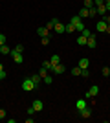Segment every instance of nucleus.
I'll return each instance as SVG.
<instances>
[{"mask_svg":"<svg viewBox=\"0 0 110 123\" xmlns=\"http://www.w3.org/2000/svg\"><path fill=\"white\" fill-rule=\"evenodd\" d=\"M22 88H24L26 92H31V90H35V88H37V85L31 81V77H26V79L22 81Z\"/></svg>","mask_w":110,"mask_h":123,"instance_id":"f257e3e1","label":"nucleus"},{"mask_svg":"<svg viewBox=\"0 0 110 123\" xmlns=\"http://www.w3.org/2000/svg\"><path fill=\"white\" fill-rule=\"evenodd\" d=\"M97 94H99V86H90L88 90H86V94H84V98H95V96H97Z\"/></svg>","mask_w":110,"mask_h":123,"instance_id":"f03ea898","label":"nucleus"},{"mask_svg":"<svg viewBox=\"0 0 110 123\" xmlns=\"http://www.w3.org/2000/svg\"><path fill=\"white\" fill-rule=\"evenodd\" d=\"M11 57H13V61H15L17 64H20V62L24 61V55H22L20 51H15V50H11Z\"/></svg>","mask_w":110,"mask_h":123,"instance_id":"7ed1b4c3","label":"nucleus"},{"mask_svg":"<svg viewBox=\"0 0 110 123\" xmlns=\"http://www.w3.org/2000/svg\"><path fill=\"white\" fill-rule=\"evenodd\" d=\"M77 112H79V116H81V118H84V119H86V118H90V116H92V110H90L88 107H84L83 110H77Z\"/></svg>","mask_w":110,"mask_h":123,"instance_id":"20e7f679","label":"nucleus"},{"mask_svg":"<svg viewBox=\"0 0 110 123\" xmlns=\"http://www.w3.org/2000/svg\"><path fill=\"white\" fill-rule=\"evenodd\" d=\"M64 72H66V66H64L63 62H59L57 66H53V72L52 74H64Z\"/></svg>","mask_w":110,"mask_h":123,"instance_id":"39448f33","label":"nucleus"},{"mask_svg":"<svg viewBox=\"0 0 110 123\" xmlns=\"http://www.w3.org/2000/svg\"><path fill=\"white\" fill-rule=\"evenodd\" d=\"M86 46H88V48H95V46H97V41H95V35H94V33L88 37V41H86Z\"/></svg>","mask_w":110,"mask_h":123,"instance_id":"423d86ee","label":"nucleus"},{"mask_svg":"<svg viewBox=\"0 0 110 123\" xmlns=\"http://www.w3.org/2000/svg\"><path fill=\"white\" fill-rule=\"evenodd\" d=\"M106 22H105V18H99V20H97V26H95V28H97V31H106Z\"/></svg>","mask_w":110,"mask_h":123,"instance_id":"0eeeda50","label":"nucleus"},{"mask_svg":"<svg viewBox=\"0 0 110 123\" xmlns=\"http://www.w3.org/2000/svg\"><path fill=\"white\" fill-rule=\"evenodd\" d=\"M66 31V24L63 22H55V33H64Z\"/></svg>","mask_w":110,"mask_h":123,"instance_id":"6e6552de","label":"nucleus"},{"mask_svg":"<svg viewBox=\"0 0 110 123\" xmlns=\"http://www.w3.org/2000/svg\"><path fill=\"white\" fill-rule=\"evenodd\" d=\"M33 108H35V112H41L42 108H44V103L41 101V99H37V101H33V105H31Z\"/></svg>","mask_w":110,"mask_h":123,"instance_id":"1a4fd4ad","label":"nucleus"},{"mask_svg":"<svg viewBox=\"0 0 110 123\" xmlns=\"http://www.w3.org/2000/svg\"><path fill=\"white\" fill-rule=\"evenodd\" d=\"M79 68H81V70H86V68L90 66V61L88 59H81V61H79V64H77Z\"/></svg>","mask_w":110,"mask_h":123,"instance_id":"9d476101","label":"nucleus"},{"mask_svg":"<svg viewBox=\"0 0 110 123\" xmlns=\"http://www.w3.org/2000/svg\"><path fill=\"white\" fill-rule=\"evenodd\" d=\"M48 33H50V30H48L46 26H44V28H39V30H37V35H39V37H46Z\"/></svg>","mask_w":110,"mask_h":123,"instance_id":"9b49d317","label":"nucleus"},{"mask_svg":"<svg viewBox=\"0 0 110 123\" xmlns=\"http://www.w3.org/2000/svg\"><path fill=\"white\" fill-rule=\"evenodd\" d=\"M0 53H2V55H9V53H11V48L7 46V44H2V46H0Z\"/></svg>","mask_w":110,"mask_h":123,"instance_id":"f8f14e48","label":"nucleus"},{"mask_svg":"<svg viewBox=\"0 0 110 123\" xmlns=\"http://www.w3.org/2000/svg\"><path fill=\"white\" fill-rule=\"evenodd\" d=\"M95 7H97V13H99V15H103V17H105L106 13H108V11H106V6H105V4H101V6H95Z\"/></svg>","mask_w":110,"mask_h":123,"instance_id":"ddd939ff","label":"nucleus"},{"mask_svg":"<svg viewBox=\"0 0 110 123\" xmlns=\"http://www.w3.org/2000/svg\"><path fill=\"white\" fill-rule=\"evenodd\" d=\"M50 62H52V66H57L59 62H61V57L55 53V55H52V59H50Z\"/></svg>","mask_w":110,"mask_h":123,"instance_id":"4468645a","label":"nucleus"},{"mask_svg":"<svg viewBox=\"0 0 110 123\" xmlns=\"http://www.w3.org/2000/svg\"><path fill=\"white\" fill-rule=\"evenodd\" d=\"M75 107H77V110H83V108L86 107V101H84V99H77V101H75Z\"/></svg>","mask_w":110,"mask_h":123,"instance_id":"2eb2a0df","label":"nucleus"},{"mask_svg":"<svg viewBox=\"0 0 110 123\" xmlns=\"http://www.w3.org/2000/svg\"><path fill=\"white\" fill-rule=\"evenodd\" d=\"M86 41H88V37H84V35L77 37V44H81V46H86Z\"/></svg>","mask_w":110,"mask_h":123,"instance_id":"dca6fc26","label":"nucleus"},{"mask_svg":"<svg viewBox=\"0 0 110 123\" xmlns=\"http://www.w3.org/2000/svg\"><path fill=\"white\" fill-rule=\"evenodd\" d=\"M42 68H44L46 72H53V66H52V62H50V61H44V62H42Z\"/></svg>","mask_w":110,"mask_h":123,"instance_id":"f3484780","label":"nucleus"},{"mask_svg":"<svg viewBox=\"0 0 110 123\" xmlns=\"http://www.w3.org/2000/svg\"><path fill=\"white\" fill-rule=\"evenodd\" d=\"M79 17H81V18H84V17H90V9H88V7H83V9L79 11Z\"/></svg>","mask_w":110,"mask_h":123,"instance_id":"a211bd4d","label":"nucleus"},{"mask_svg":"<svg viewBox=\"0 0 110 123\" xmlns=\"http://www.w3.org/2000/svg\"><path fill=\"white\" fill-rule=\"evenodd\" d=\"M31 77V81L35 83V85H39V83H41V74H33V75H29Z\"/></svg>","mask_w":110,"mask_h":123,"instance_id":"6ab92c4d","label":"nucleus"},{"mask_svg":"<svg viewBox=\"0 0 110 123\" xmlns=\"http://www.w3.org/2000/svg\"><path fill=\"white\" fill-rule=\"evenodd\" d=\"M70 22H72V24H73V26H77V24H79V22H81V17H79V15H73V17H72V18H70Z\"/></svg>","mask_w":110,"mask_h":123,"instance_id":"aec40b11","label":"nucleus"},{"mask_svg":"<svg viewBox=\"0 0 110 123\" xmlns=\"http://www.w3.org/2000/svg\"><path fill=\"white\" fill-rule=\"evenodd\" d=\"M73 31H75V26H73L72 22H70V24H66V31H64V33H73Z\"/></svg>","mask_w":110,"mask_h":123,"instance_id":"412c9836","label":"nucleus"},{"mask_svg":"<svg viewBox=\"0 0 110 123\" xmlns=\"http://www.w3.org/2000/svg\"><path fill=\"white\" fill-rule=\"evenodd\" d=\"M41 44H42V46L50 44V35H46V37H41Z\"/></svg>","mask_w":110,"mask_h":123,"instance_id":"4be33fe9","label":"nucleus"},{"mask_svg":"<svg viewBox=\"0 0 110 123\" xmlns=\"http://www.w3.org/2000/svg\"><path fill=\"white\" fill-rule=\"evenodd\" d=\"M55 22H59L57 18H53V20H50V22L46 24V28H48V30H53V28H55Z\"/></svg>","mask_w":110,"mask_h":123,"instance_id":"5701e85b","label":"nucleus"},{"mask_svg":"<svg viewBox=\"0 0 110 123\" xmlns=\"http://www.w3.org/2000/svg\"><path fill=\"white\" fill-rule=\"evenodd\" d=\"M81 72H83V70H81V68H79V66L72 68V75H81Z\"/></svg>","mask_w":110,"mask_h":123,"instance_id":"b1692460","label":"nucleus"},{"mask_svg":"<svg viewBox=\"0 0 110 123\" xmlns=\"http://www.w3.org/2000/svg\"><path fill=\"white\" fill-rule=\"evenodd\" d=\"M42 81L46 83V85H52V83H53V77L52 75H46V77H42Z\"/></svg>","mask_w":110,"mask_h":123,"instance_id":"393cba45","label":"nucleus"},{"mask_svg":"<svg viewBox=\"0 0 110 123\" xmlns=\"http://www.w3.org/2000/svg\"><path fill=\"white\" fill-rule=\"evenodd\" d=\"M101 74H103L105 77H108V75H110V66H105L103 70H101Z\"/></svg>","mask_w":110,"mask_h":123,"instance_id":"a878e982","label":"nucleus"},{"mask_svg":"<svg viewBox=\"0 0 110 123\" xmlns=\"http://www.w3.org/2000/svg\"><path fill=\"white\" fill-rule=\"evenodd\" d=\"M84 7H94V0H84Z\"/></svg>","mask_w":110,"mask_h":123,"instance_id":"bb28decb","label":"nucleus"},{"mask_svg":"<svg viewBox=\"0 0 110 123\" xmlns=\"http://www.w3.org/2000/svg\"><path fill=\"white\" fill-rule=\"evenodd\" d=\"M81 75H83L84 79H88V77H90V70H88V68H86V70H83V72H81Z\"/></svg>","mask_w":110,"mask_h":123,"instance_id":"cd10ccee","label":"nucleus"},{"mask_svg":"<svg viewBox=\"0 0 110 123\" xmlns=\"http://www.w3.org/2000/svg\"><path fill=\"white\" fill-rule=\"evenodd\" d=\"M13 50H15V51H20V53H22V51H24V44H17Z\"/></svg>","mask_w":110,"mask_h":123,"instance_id":"c85d7f7f","label":"nucleus"},{"mask_svg":"<svg viewBox=\"0 0 110 123\" xmlns=\"http://www.w3.org/2000/svg\"><path fill=\"white\" fill-rule=\"evenodd\" d=\"M81 35H84V37H90V35H92V31H90V30H86V28H84V30L81 31Z\"/></svg>","mask_w":110,"mask_h":123,"instance_id":"c756f323","label":"nucleus"},{"mask_svg":"<svg viewBox=\"0 0 110 123\" xmlns=\"http://www.w3.org/2000/svg\"><path fill=\"white\" fill-rule=\"evenodd\" d=\"M83 30H84V24H83V22H79V24L75 26V31H83Z\"/></svg>","mask_w":110,"mask_h":123,"instance_id":"7c9ffc66","label":"nucleus"},{"mask_svg":"<svg viewBox=\"0 0 110 123\" xmlns=\"http://www.w3.org/2000/svg\"><path fill=\"white\" fill-rule=\"evenodd\" d=\"M97 15V7H90V17Z\"/></svg>","mask_w":110,"mask_h":123,"instance_id":"2f4dec72","label":"nucleus"},{"mask_svg":"<svg viewBox=\"0 0 110 123\" xmlns=\"http://www.w3.org/2000/svg\"><path fill=\"white\" fill-rule=\"evenodd\" d=\"M33 114H35V108H33V107H28V116H33Z\"/></svg>","mask_w":110,"mask_h":123,"instance_id":"473e14b6","label":"nucleus"},{"mask_svg":"<svg viewBox=\"0 0 110 123\" xmlns=\"http://www.w3.org/2000/svg\"><path fill=\"white\" fill-rule=\"evenodd\" d=\"M0 119H6V110L4 108H0Z\"/></svg>","mask_w":110,"mask_h":123,"instance_id":"72a5a7b5","label":"nucleus"},{"mask_svg":"<svg viewBox=\"0 0 110 123\" xmlns=\"http://www.w3.org/2000/svg\"><path fill=\"white\" fill-rule=\"evenodd\" d=\"M2 44H6V35L0 33V46H2Z\"/></svg>","mask_w":110,"mask_h":123,"instance_id":"f704fd0d","label":"nucleus"},{"mask_svg":"<svg viewBox=\"0 0 110 123\" xmlns=\"http://www.w3.org/2000/svg\"><path fill=\"white\" fill-rule=\"evenodd\" d=\"M46 75H48V72L44 70V68H42V70H41V77H46Z\"/></svg>","mask_w":110,"mask_h":123,"instance_id":"c9c22d12","label":"nucleus"},{"mask_svg":"<svg viewBox=\"0 0 110 123\" xmlns=\"http://www.w3.org/2000/svg\"><path fill=\"white\" fill-rule=\"evenodd\" d=\"M103 18H105V22H106V24H110V15H105Z\"/></svg>","mask_w":110,"mask_h":123,"instance_id":"e433bc0d","label":"nucleus"},{"mask_svg":"<svg viewBox=\"0 0 110 123\" xmlns=\"http://www.w3.org/2000/svg\"><path fill=\"white\" fill-rule=\"evenodd\" d=\"M4 77H6V72H0V81H2Z\"/></svg>","mask_w":110,"mask_h":123,"instance_id":"4c0bfd02","label":"nucleus"},{"mask_svg":"<svg viewBox=\"0 0 110 123\" xmlns=\"http://www.w3.org/2000/svg\"><path fill=\"white\" fill-rule=\"evenodd\" d=\"M105 6H106V11H110V2H105Z\"/></svg>","mask_w":110,"mask_h":123,"instance_id":"58836bf2","label":"nucleus"},{"mask_svg":"<svg viewBox=\"0 0 110 123\" xmlns=\"http://www.w3.org/2000/svg\"><path fill=\"white\" fill-rule=\"evenodd\" d=\"M0 72H4V64L2 62H0Z\"/></svg>","mask_w":110,"mask_h":123,"instance_id":"ea45409f","label":"nucleus"},{"mask_svg":"<svg viewBox=\"0 0 110 123\" xmlns=\"http://www.w3.org/2000/svg\"><path fill=\"white\" fill-rule=\"evenodd\" d=\"M106 33H110V24H108V26H106Z\"/></svg>","mask_w":110,"mask_h":123,"instance_id":"a19ab883","label":"nucleus"},{"mask_svg":"<svg viewBox=\"0 0 110 123\" xmlns=\"http://www.w3.org/2000/svg\"><path fill=\"white\" fill-rule=\"evenodd\" d=\"M105 2H110V0H105Z\"/></svg>","mask_w":110,"mask_h":123,"instance_id":"79ce46f5","label":"nucleus"}]
</instances>
